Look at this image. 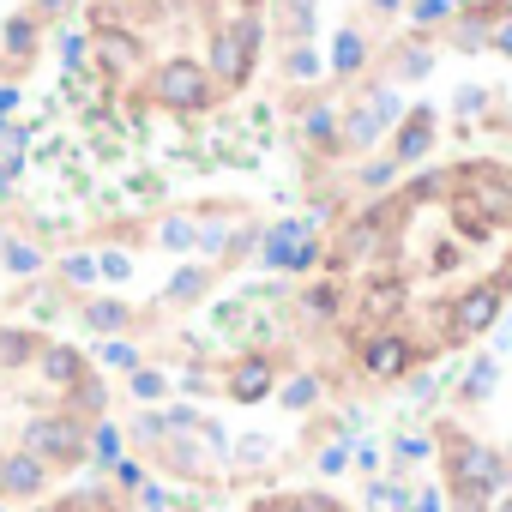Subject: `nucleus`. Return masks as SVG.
<instances>
[{"label": "nucleus", "mask_w": 512, "mask_h": 512, "mask_svg": "<svg viewBox=\"0 0 512 512\" xmlns=\"http://www.w3.org/2000/svg\"><path fill=\"white\" fill-rule=\"evenodd\" d=\"M266 0H91V61L109 103L139 121H187L241 91Z\"/></svg>", "instance_id": "nucleus-2"}, {"label": "nucleus", "mask_w": 512, "mask_h": 512, "mask_svg": "<svg viewBox=\"0 0 512 512\" xmlns=\"http://www.w3.org/2000/svg\"><path fill=\"white\" fill-rule=\"evenodd\" d=\"M512 296V163H440L350 217L326 247L314 308L374 380L482 338Z\"/></svg>", "instance_id": "nucleus-1"}]
</instances>
